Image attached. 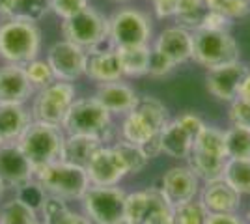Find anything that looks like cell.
I'll use <instances>...</instances> for the list:
<instances>
[{
  "instance_id": "f35d334b",
  "label": "cell",
  "mask_w": 250,
  "mask_h": 224,
  "mask_svg": "<svg viewBox=\"0 0 250 224\" xmlns=\"http://www.w3.org/2000/svg\"><path fill=\"white\" fill-rule=\"evenodd\" d=\"M228 118L231 125H241V127L250 129V101L247 99H233L229 103Z\"/></svg>"
},
{
  "instance_id": "7a4b0ae2",
  "label": "cell",
  "mask_w": 250,
  "mask_h": 224,
  "mask_svg": "<svg viewBox=\"0 0 250 224\" xmlns=\"http://www.w3.org/2000/svg\"><path fill=\"white\" fill-rule=\"evenodd\" d=\"M170 118H168V108L165 107L163 101L157 97H138L136 107L127 112L122 122V139L142 148L149 140L161 135Z\"/></svg>"
},
{
  "instance_id": "74e56055",
  "label": "cell",
  "mask_w": 250,
  "mask_h": 224,
  "mask_svg": "<svg viewBox=\"0 0 250 224\" xmlns=\"http://www.w3.org/2000/svg\"><path fill=\"white\" fill-rule=\"evenodd\" d=\"M49 4H51L52 13L58 15L62 21L81 13V11L90 6L88 0H49Z\"/></svg>"
},
{
  "instance_id": "1f68e13d",
  "label": "cell",
  "mask_w": 250,
  "mask_h": 224,
  "mask_svg": "<svg viewBox=\"0 0 250 224\" xmlns=\"http://www.w3.org/2000/svg\"><path fill=\"white\" fill-rule=\"evenodd\" d=\"M110 146H112V148L116 149V153L120 155L125 170H127V176H129V174H138V172L147 164V157L144 155V151L138 148V146H135V144L120 139V140H116V142H112Z\"/></svg>"
},
{
  "instance_id": "ee69618b",
  "label": "cell",
  "mask_w": 250,
  "mask_h": 224,
  "mask_svg": "<svg viewBox=\"0 0 250 224\" xmlns=\"http://www.w3.org/2000/svg\"><path fill=\"white\" fill-rule=\"evenodd\" d=\"M237 97L250 101V65H249V69H247V73H245V77H243V81H241Z\"/></svg>"
},
{
  "instance_id": "83f0119b",
  "label": "cell",
  "mask_w": 250,
  "mask_h": 224,
  "mask_svg": "<svg viewBox=\"0 0 250 224\" xmlns=\"http://www.w3.org/2000/svg\"><path fill=\"white\" fill-rule=\"evenodd\" d=\"M209 11H211V8L208 6L206 0H179L174 21L179 26L194 32V30L202 28L204 19H206V15Z\"/></svg>"
},
{
  "instance_id": "5b68a950",
  "label": "cell",
  "mask_w": 250,
  "mask_h": 224,
  "mask_svg": "<svg viewBox=\"0 0 250 224\" xmlns=\"http://www.w3.org/2000/svg\"><path fill=\"white\" fill-rule=\"evenodd\" d=\"M62 129L65 135H88L97 137L104 144L112 140V114L99 105L95 97L75 99L67 116L63 120Z\"/></svg>"
},
{
  "instance_id": "277c9868",
  "label": "cell",
  "mask_w": 250,
  "mask_h": 224,
  "mask_svg": "<svg viewBox=\"0 0 250 224\" xmlns=\"http://www.w3.org/2000/svg\"><path fill=\"white\" fill-rule=\"evenodd\" d=\"M34 182L42 187L47 196H56L65 202L81 200L90 187L88 176L83 166L65 161H56L34 170Z\"/></svg>"
},
{
  "instance_id": "4dcf8cb0",
  "label": "cell",
  "mask_w": 250,
  "mask_h": 224,
  "mask_svg": "<svg viewBox=\"0 0 250 224\" xmlns=\"http://www.w3.org/2000/svg\"><path fill=\"white\" fill-rule=\"evenodd\" d=\"M40 219V213L17 196L0 205V224H30Z\"/></svg>"
},
{
  "instance_id": "d6986e66",
  "label": "cell",
  "mask_w": 250,
  "mask_h": 224,
  "mask_svg": "<svg viewBox=\"0 0 250 224\" xmlns=\"http://www.w3.org/2000/svg\"><path fill=\"white\" fill-rule=\"evenodd\" d=\"M34 94L36 90L28 82L22 65H0V103L24 105Z\"/></svg>"
},
{
  "instance_id": "f5cc1de1",
  "label": "cell",
  "mask_w": 250,
  "mask_h": 224,
  "mask_svg": "<svg viewBox=\"0 0 250 224\" xmlns=\"http://www.w3.org/2000/svg\"><path fill=\"white\" fill-rule=\"evenodd\" d=\"M245 224H247V223H245Z\"/></svg>"
},
{
  "instance_id": "8d00e7d4",
  "label": "cell",
  "mask_w": 250,
  "mask_h": 224,
  "mask_svg": "<svg viewBox=\"0 0 250 224\" xmlns=\"http://www.w3.org/2000/svg\"><path fill=\"white\" fill-rule=\"evenodd\" d=\"M15 196H17L19 200H22L26 205H30L32 209H36L38 213H40L43 202H45V198H47L45 191H43L42 187L34 182V180H32L30 183H26L24 187H21V189H17V191H15Z\"/></svg>"
},
{
  "instance_id": "816d5d0a",
  "label": "cell",
  "mask_w": 250,
  "mask_h": 224,
  "mask_svg": "<svg viewBox=\"0 0 250 224\" xmlns=\"http://www.w3.org/2000/svg\"><path fill=\"white\" fill-rule=\"evenodd\" d=\"M2 144H6V142H4V140H2V139H0V146H2Z\"/></svg>"
},
{
  "instance_id": "7dc6e473",
  "label": "cell",
  "mask_w": 250,
  "mask_h": 224,
  "mask_svg": "<svg viewBox=\"0 0 250 224\" xmlns=\"http://www.w3.org/2000/svg\"><path fill=\"white\" fill-rule=\"evenodd\" d=\"M247 224H250V209H249V213H247Z\"/></svg>"
},
{
  "instance_id": "681fc988",
  "label": "cell",
  "mask_w": 250,
  "mask_h": 224,
  "mask_svg": "<svg viewBox=\"0 0 250 224\" xmlns=\"http://www.w3.org/2000/svg\"><path fill=\"white\" fill-rule=\"evenodd\" d=\"M118 224H131V223H127V221H122V223H118Z\"/></svg>"
},
{
  "instance_id": "d6a6232c",
  "label": "cell",
  "mask_w": 250,
  "mask_h": 224,
  "mask_svg": "<svg viewBox=\"0 0 250 224\" xmlns=\"http://www.w3.org/2000/svg\"><path fill=\"white\" fill-rule=\"evenodd\" d=\"M51 11L49 0H15V6L10 19H22V21L38 22Z\"/></svg>"
},
{
  "instance_id": "f1b7e54d",
  "label": "cell",
  "mask_w": 250,
  "mask_h": 224,
  "mask_svg": "<svg viewBox=\"0 0 250 224\" xmlns=\"http://www.w3.org/2000/svg\"><path fill=\"white\" fill-rule=\"evenodd\" d=\"M222 180L233 187L241 196L250 194V157L249 159H228Z\"/></svg>"
},
{
  "instance_id": "8fae6325",
  "label": "cell",
  "mask_w": 250,
  "mask_h": 224,
  "mask_svg": "<svg viewBox=\"0 0 250 224\" xmlns=\"http://www.w3.org/2000/svg\"><path fill=\"white\" fill-rule=\"evenodd\" d=\"M151 34V19L136 8L125 6L108 17V40L114 47L149 45Z\"/></svg>"
},
{
  "instance_id": "cb8c5ba5",
  "label": "cell",
  "mask_w": 250,
  "mask_h": 224,
  "mask_svg": "<svg viewBox=\"0 0 250 224\" xmlns=\"http://www.w3.org/2000/svg\"><path fill=\"white\" fill-rule=\"evenodd\" d=\"M32 122L30 110L24 105L0 103V139L4 142H17Z\"/></svg>"
},
{
  "instance_id": "f6af8a7d",
  "label": "cell",
  "mask_w": 250,
  "mask_h": 224,
  "mask_svg": "<svg viewBox=\"0 0 250 224\" xmlns=\"http://www.w3.org/2000/svg\"><path fill=\"white\" fill-rule=\"evenodd\" d=\"M15 6V0H0V19H10L11 11Z\"/></svg>"
},
{
  "instance_id": "60d3db41",
  "label": "cell",
  "mask_w": 250,
  "mask_h": 224,
  "mask_svg": "<svg viewBox=\"0 0 250 224\" xmlns=\"http://www.w3.org/2000/svg\"><path fill=\"white\" fill-rule=\"evenodd\" d=\"M153 4L157 19H174L179 0H149Z\"/></svg>"
},
{
  "instance_id": "7bdbcfd3",
  "label": "cell",
  "mask_w": 250,
  "mask_h": 224,
  "mask_svg": "<svg viewBox=\"0 0 250 224\" xmlns=\"http://www.w3.org/2000/svg\"><path fill=\"white\" fill-rule=\"evenodd\" d=\"M206 224H245L237 213H208Z\"/></svg>"
},
{
  "instance_id": "7402d4cb",
  "label": "cell",
  "mask_w": 250,
  "mask_h": 224,
  "mask_svg": "<svg viewBox=\"0 0 250 224\" xmlns=\"http://www.w3.org/2000/svg\"><path fill=\"white\" fill-rule=\"evenodd\" d=\"M86 71L84 75L97 84L103 82H114L124 79V71L118 60L116 49H104V51H90L86 53Z\"/></svg>"
},
{
  "instance_id": "603a6c76",
  "label": "cell",
  "mask_w": 250,
  "mask_h": 224,
  "mask_svg": "<svg viewBox=\"0 0 250 224\" xmlns=\"http://www.w3.org/2000/svg\"><path fill=\"white\" fill-rule=\"evenodd\" d=\"M194 144V137L183 127L176 118L170 120L161 133V151L172 159L187 161Z\"/></svg>"
},
{
  "instance_id": "d590c367",
  "label": "cell",
  "mask_w": 250,
  "mask_h": 224,
  "mask_svg": "<svg viewBox=\"0 0 250 224\" xmlns=\"http://www.w3.org/2000/svg\"><path fill=\"white\" fill-rule=\"evenodd\" d=\"M213 11H219L229 21L243 19L250 13V0H206Z\"/></svg>"
},
{
  "instance_id": "52a82bcc",
  "label": "cell",
  "mask_w": 250,
  "mask_h": 224,
  "mask_svg": "<svg viewBox=\"0 0 250 224\" xmlns=\"http://www.w3.org/2000/svg\"><path fill=\"white\" fill-rule=\"evenodd\" d=\"M65 133L58 125H49L43 122H32L24 129L17 146L21 148L24 157L30 161L34 170L56 163L62 157V146Z\"/></svg>"
},
{
  "instance_id": "8992f818",
  "label": "cell",
  "mask_w": 250,
  "mask_h": 224,
  "mask_svg": "<svg viewBox=\"0 0 250 224\" xmlns=\"http://www.w3.org/2000/svg\"><path fill=\"white\" fill-rule=\"evenodd\" d=\"M60 30L62 40L83 47L86 53L114 47L108 40V17H104L101 11H97L92 6L62 21Z\"/></svg>"
},
{
  "instance_id": "2e32d148",
  "label": "cell",
  "mask_w": 250,
  "mask_h": 224,
  "mask_svg": "<svg viewBox=\"0 0 250 224\" xmlns=\"http://www.w3.org/2000/svg\"><path fill=\"white\" fill-rule=\"evenodd\" d=\"M200 187H202V182L190 170L188 164H177V166L168 168L163 174L161 185H159V189L163 191V194L172 205L194 200L200 194Z\"/></svg>"
},
{
  "instance_id": "ac0fdd59",
  "label": "cell",
  "mask_w": 250,
  "mask_h": 224,
  "mask_svg": "<svg viewBox=\"0 0 250 224\" xmlns=\"http://www.w3.org/2000/svg\"><path fill=\"white\" fill-rule=\"evenodd\" d=\"M153 49L167 56L174 65L192 60V32L183 26H168L157 36Z\"/></svg>"
},
{
  "instance_id": "f907efd6",
  "label": "cell",
  "mask_w": 250,
  "mask_h": 224,
  "mask_svg": "<svg viewBox=\"0 0 250 224\" xmlns=\"http://www.w3.org/2000/svg\"><path fill=\"white\" fill-rule=\"evenodd\" d=\"M112 2H127V0H112Z\"/></svg>"
},
{
  "instance_id": "484cf974",
  "label": "cell",
  "mask_w": 250,
  "mask_h": 224,
  "mask_svg": "<svg viewBox=\"0 0 250 224\" xmlns=\"http://www.w3.org/2000/svg\"><path fill=\"white\" fill-rule=\"evenodd\" d=\"M43 224H94L84 213L73 211L65 200L56 196H47L40 209Z\"/></svg>"
},
{
  "instance_id": "e575fe53",
  "label": "cell",
  "mask_w": 250,
  "mask_h": 224,
  "mask_svg": "<svg viewBox=\"0 0 250 224\" xmlns=\"http://www.w3.org/2000/svg\"><path fill=\"white\" fill-rule=\"evenodd\" d=\"M22 67H24V73H26L28 82H30L32 88H34L36 92L42 90V88H47V86L52 84V82L56 81V77L52 73L51 65H49L47 60L36 58V60L28 62L26 65H22Z\"/></svg>"
},
{
  "instance_id": "30bf717a",
  "label": "cell",
  "mask_w": 250,
  "mask_h": 224,
  "mask_svg": "<svg viewBox=\"0 0 250 224\" xmlns=\"http://www.w3.org/2000/svg\"><path fill=\"white\" fill-rule=\"evenodd\" d=\"M125 221L131 224H174V205L159 187L127 194Z\"/></svg>"
},
{
  "instance_id": "4316f807",
  "label": "cell",
  "mask_w": 250,
  "mask_h": 224,
  "mask_svg": "<svg viewBox=\"0 0 250 224\" xmlns=\"http://www.w3.org/2000/svg\"><path fill=\"white\" fill-rule=\"evenodd\" d=\"M118 60L122 65L124 77H142L147 75L151 47L138 45V47H114Z\"/></svg>"
},
{
  "instance_id": "9c48e42d",
  "label": "cell",
  "mask_w": 250,
  "mask_h": 224,
  "mask_svg": "<svg viewBox=\"0 0 250 224\" xmlns=\"http://www.w3.org/2000/svg\"><path fill=\"white\" fill-rule=\"evenodd\" d=\"M75 99H77V90L73 82L54 81L52 84L34 94L30 108L32 120L62 127L63 120L67 116Z\"/></svg>"
},
{
  "instance_id": "ab89813d",
  "label": "cell",
  "mask_w": 250,
  "mask_h": 224,
  "mask_svg": "<svg viewBox=\"0 0 250 224\" xmlns=\"http://www.w3.org/2000/svg\"><path fill=\"white\" fill-rule=\"evenodd\" d=\"M176 65L168 60L167 56H163L161 53H157L151 47V56H149V67H147V75L153 79H163L174 71Z\"/></svg>"
},
{
  "instance_id": "7c38bea8",
  "label": "cell",
  "mask_w": 250,
  "mask_h": 224,
  "mask_svg": "<svg viewBox=\"0 0 250 224\" xmlns=\"http://www.w3.org/2000/svg\"><path fill=\"white\" fill-rule=\"evenodd\" d=\"M125 200L127 192L118 185H90L81 198L84 215L94 224H118L125 221Z\"/></svg>"
},
{
  "instance_id": "bcb514c9",
  "label": "cell",
  "mask_w": 250,
  "mask_h": 224,
  "mask_svg": "<svg viewBox=\"0 0 250 224\" xmlns=\"http://www.w3.org/2000/svg\"><path fill=\"white\" fill-rule=\"evenodd\" d=\"M4 191H6V187H4V183L0 182V198L4 196Z\"/></svg>"
},
{
  "instance_id": "4fadbf2b",
  "label": "cell",
  "mask_w": 250,
  "mask_h": 224,
  "mask_svg": "<svg viewBox=\"0 0 250 224\" xmlns=\"http://www.w3.org/2000/svg\"><path fill=\"white\" fill-rule=\"evenodd\" d=\"M86 56L88 54L83 47L67 41V40H60L51 45V49L47 53V62L51 65L56 81L75 82L81 77H84Z\"/></svg>"
},
{
  "instance_id": "d4e9b609",
  "label": "cell",
  "mask_w": 250,
  "mask_h": 224,
  "mask_svg": "<svg viewBox=\"0 0 250 224\" xmlns=\"http://www.w3.org/2000/svg\"><path fill=\"white\" fill-rule=\"evenodd\" d=\"M104 146V142L97 137H88V135H65L62 146V157L60 161L71 163L77 166L86 168V164L94 157L97 149Z\"/></svg>"
},
{
  "instance_id": "44dd1931",
  "label": "cell",
  "mask_w": 250,
  "mask_h": 224,
  "mask_svg": "<svg viewBox=\"0 0 250 224\" xmlns=\"http://www.w3.org/2000/svg\"><path fill=\"white\" fill-rule=\"evenodd\" d=\"M241 196L233 187L224 180L204 183L200 189V202L208 209V213H237L241 209Z\"/></svg>"
},
{
  "instance_id": "9a60e30c",
  "label": "cell",
  "mask_w": 250,
  "mask_h": 224,
  "mask_svg": "<svg viewBox=\"0 0 250 224\" xmlns=\"http://www.w3.org/2000/svg\"><path fill=\"white\" fill-rule=\"evenodd\" d=\"M34 180V166L17 146V142H6L0 146V182L6 189H21Z\"/></svg>"
},
{
  "instance_id": "c3c4849f",
  "label": "cell",
  "mask_w": 250,
  "mask_h": 224,
  "mask_svg": "<svg viewBox=\"0 0 250 224\" xmlns=\"http://www.w3.org/2000/svg\"><path fill=\"white\" fill-rule=\"evenodd\" d=\"M30 224H43V223L40 221V219H38V221H34V223H30Z\"/></svg>"
},
{
  "instance_id": "ffe728a7",
  "label": "cell",
  "mask_w": 250,
  "mask_h": 224,
  "mask_svg": "<svg viewBox=\"0 0 250 224\" xmlns=\"http://www.w3.org/2000/svg\"><path fill=\"white\" fill-rule=\"evenodd\" d=\"M94 97L99 101V105L104 107L110 114H122L125 116L127 112H131L138 103V94L135 92L133 86L122 81H114V82H103L97 84Z\"/></svg>"
},
{
  "instance_id": "6da1fadb",
  "label": "cell",
  "mask_w": 250,
  "mask_h": 224,
  "mask_svg": "<svg viewBox=\"0 0 250 224\" xmlns=\"http://www.w3.org/2000/svg\"><path fill=\"white\" fill-rule=\"evenodd\" d=\"M42 51V30L36 22L4 19L0 22V58L6 64L26 65Z\"/></svg>"
},
{
  "instance_id": "e0dca14e",
  "label": "cell",
  "mask_w": 250,
  "mask_h": 224,
  "mask_svg": "<svg viewBox=\"0 0 250 224\" xmlns=\"http://www.w3.org/2000/svg\"><path fill=\"white\" fill-rule=\"evenodd\" d=\"M247 69H249V64L241 60L208 69V77H206L208 92L219 101L231 103L233 99H237L241 81L247 73Z\"/></svg>"
},
{
  "instance_id": "5bb4252c",
  "label": "cell",
  "mask_w": 250,
  "mask_h": 224,
  "mask_svg": "<svg viewBox=\"0 0 250 224\" xmlns=\"http://www.w3.org/2000/svg\"><path fill=\"white\" fill-rule=\"evenodd\" d=\"M84 170H86L90 185H97V187L120 185V182L127 176L124 163L110 144H104L97 149Z\"/></svg>"
},
{
  "instance_id": "3957f363",
  "label": "cell",
  "mask_w": 250,
  "mask_h": 224,
  "mask_svg": "<svg viewBox=\"0 0 250 224\" xmlns=\"http://www.w3.org/2000/svg\"><path fill=\"white\" fill-rule=\"evenodd\" d=\"M226 163H228V155L224 148V131L206 125L194 139L187 164L198 176L200 182L208 183L222 180Z\"/></svg>"
},
{
  "instance_id": "b9f144b4",
  "label": "cell",
  "mask_w": 250,
  "mask_h": 224,
  "mask_svg": "<svg viewBox=\"0 0 250 224\" xmlns=\"http://www.w3.org/2000/svg\"><path fill=\"white\" fill-rule=\"evenodd\" d=\"M229 24H231V21H229L228 17H224L219 11L211 10L206 15L202 28H209V30H229Z\"/></svg>"
},
{
  "instance_id": "836d02e7",
  "label": "cell",
  "mask_w": 250,
  "mask_h": 224,
  "mask_svg": "<svg viewBox=\"0 0 250 224\" xmlns=\"http://www.w3.org/2000/svg\"><path fill=\"white\" fill-rule=\"evenodd\" d=\"M206 219L208 209L196 198L174 205V224H206Z\"/></svg>"
},
{
  "instance_id": "f546056e",
  "label": "cell",
  "mask_w": 250,
  "mask_h": 224,
  "mask_svg": "<svg viewBox=\"0 0 250 224\" xmlns=\"http://www.w3.org/2000/svg\"><path fill=\"white\" fill-rule=\"evenodd\" d=\"M224 148L228 159H249L250 157V129L229 125L224 131Z\"/></svg>"
},
{
  "instance_id": "ba28073f",
  "label": "cell",
  "mask_w": 250,
  "mask_h": 224,
  "mask_svg": "<svg viewBox=\"0 0 250 224\" xmlns=\"http://www.w3.org/2000/svg\"><path fill=\"white\" fill-rule=\"evenodd\" d=\"M192 60L206 69L241 60L239 45L229 30L198 28L192 32Z\"/></svg>"
}]
</instances>
